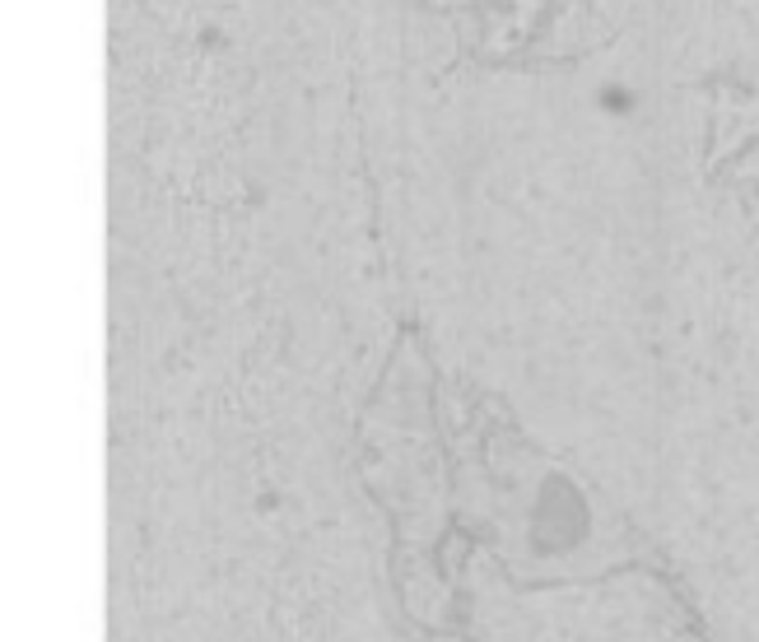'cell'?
<instances>
[{"label":"cell","mask_w":759,"mask_h":642,"mask_svg":"<svg viewBox=\"0 0 759 642\" xmlns=\"http://www.w3.org/2000/svg\"><path fill=\"white\" fill-rule=\"evenodd\" d=\"M601 103L610 107V112H624V107H629V89H616V84H610L606 94H601Z\"/></svg>","instance_id":"6da1fadb"},{"label":"cell","mask_w":759,"mask_h":642,"mask_svg":"<svg viewBox=\"0 0 759 642\" xmlns=\"http://www.w3.org/2000/svg\"><path fill=\"white\" fill-rule=\"evenodd\" d=\"M257 512H266V517L275 512V489H261V493H257Z\"/></svg>","instance_id":"7a4b0ae2"}]
</instances>
